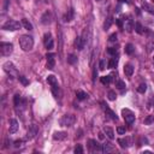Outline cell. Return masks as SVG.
<instances>
[{"label":"cell","instance_id":"obj_42","mask_svg":"<svg viewBox=\"0 0 154 154\" xmlns=\"http://www.w3.org/2000/svg\"><path fill=\"white\" fill-rule=\"evenodd\" d=\"M99 138H100V140H104V138H105V135L102 134V133H100V134H99Z\"/></svg>","mask_w":154,"mask_h":154},{"label":"cell","instance_id":"obj_19","mask_svg":"<svg viewBox=\"0 0 154 154\" xmlns=\"http://www.w3.org/2000/svg\"><path fill=\"white\" fill-rule=\"evenodd\" d=\"M114 147L111 142H105L104 145H102V152L104 153H110V152H113Z\"/></svg>","mask_w":154,"mask_h":154},{"label":"cell","instance_id":"obj_32","mask_svg":"<svg viewBox=\"0 0 154 154\" xmlns=\"http://www.w3.org/2000/svg\"><path fill=\"white\" fill-rule=\"evenodd\" d=\"M154 123V116H148V117H146L145 118V124L146 125H150V124H153Z\"/></svg>","mask_w":154,"mask_h":154},{"label":"cell","instance_id":"obj_40","mask_svg":"<svg viewBox=\"0 0 154 154\" xmlns=\"http://www.w3.org/2000/svg\"><path fill=\"white\" fill-rule=\"evenodd\" d=\"M99 68H100V70H105V68H106V61H105L104 59H101V60H100V63H99Z\"/></svg>","mask_w":154,"mask_h":154},{"label":"cell","instance_id":"obj_41","mask_svg":"<svg viewBox=\"0 0 154 154\" xmlns=\"http://www.w3.org/2000/svg\"><path fill=\"white\" fill-rule=\"evenodd\" d=\"M22 143H23V141H16V142H15V147L18 148V147L22 146Z\"/></svg>","mask_w":154,"mask_h":154},{"label":"cell","instance_id":"obj_44","mask_svg":"<svg viewBox=\"0 0 154 154\" xmlns=\"http://www.w3.org/2000/svg\"><path fill=\"white\" fill-rule=\"evenodd\" d=\"M96 1H101V0H96Z\"/></svg>","mask_w":154,"mask_h":154},{"label":"cell","instance_id":"obj_31","mask_svg":"<svg viewBox=\"0 0 154 154\" xmlns=\"http://www.w3.org/2000/svg\"><path fill=\"white\" fill-rule=\"evenodd\" d=\"M135 30H136L137 34H142L143 33V28H142V25H141V23H138V22L135 23Z\"/></svg>","mask_w":154,"mask_h":154},{"label":"cell","instance_id":"obj_10","mask_svg":"<svg viewBox=\"0 0 154 154\" xmlns=\"http://www.w3.org/2000/svg\"><path fill=\"white\" fill-rule=\"evenodd\" d=\"M45 46H46V48L48 51L53 49V47H54V41H53V38H52V36H51L49 33L45 35Z\"/></svg>","mask_w":154,"mask_h":154},{"label":"cell","instance_id":"obj_3","mask_svg":"<svg viewBox=\"0 0 154 154\" xmlns=\"http://www.w3.org/2000/svg\"><path fill=\"white\" fill-rule=\"evenodd\" d=\"M76 122V117L73 114H64L59 120V124L61 126H71Z\"/></svg>","mask_w":154,"mask_h":154},{"label":"cell","instance_id":"obj_30","mask_svg":"<svg viewBox=\"0 0 154 154\" xmlns=\"http://www.w3.org/2000/svg\"><path fill=\"white\" fill-rule=\"evenodd\" d=\"M146 91H147V84H146V83H141V84L138 86V88H137V92L141 93V94H145Z\"/></svg>","mask_w":154,"mask_h":154},{"label":"cell","instance_id":"obj_14","mask_svg":"<svg viewBox=\"0 0 154 154\" xmlns=\"http://www.w3.org/2000/svg\"><path fill=\"white\" fill-rule=\"evenodd\" d=\"M124 73L128 77H131L133 76V73H134V66L131 65L130 63H128V64H125V65H124Z\"/></svg>","mask_w":154,"mask_h":154},{"label":"cell","instance_id":"obj_12","mask_svg":"<svg viewBox=\"0 0 154 154\" xmlns=\"http://www.w3.org/2000/svg\"><path fill=\"white\" fill-rule=\"evenodd\" d=\"M68 137V133L66 131H56L53 134V140L56 141H63Z\"/></svg>","mask_w":154,"mask_h":154},{"label":"cell","instance_id":"obj_17","mask_svg":"<svg viewBox=\"0 0 154 154\" xmlns=\"http://www.w3.org/2000/svg\"><path fill=\"white\" fill-rule=\"evenodd\" d=\"M118 145L122 147V148H128L130 146V138H118Z\"/></svg>","mask_w":154,"mask_h":154},{"label":"cell","instance_id":"obj_4","mask_svg":"<svg viewBox=\"0 0 154 154\" xmlns=\"http://www.w3.org/2000/svg\"><path fill=\"white\" fill-rule=\"evenodd\" d=\"M0 52L4 57H9L14 52V45L11 42H1L0 43Z\"/></svg>","mask_w":154,"mask_h":154},{"label":"cell","instance_id":"obj_9","mask_svg":"<svg viewBox=\"0 0 154 154\" xmlns=\"http://www.w3.org/2000/svg\"><path fill=\"white\" fill-rule=\"evenodd\" d=\"M18 128H19V125H18L17 119H15V118L10 119V122H9V131H10V134H16L18 131Z\"/></svg>","mask_w":154,"mask_h":154},{"label":"cell","instance_id":"obj_34","mask_svg":"<svg viewBox=\"0 0 154 154\" xmlns=\"http://www.w3.org/2000/svg\"><path fill=\"white\" fill-rule=\"evenodd\" d=\"M116 87H117L118 89H124L125 88V83L122 80H117V81H116Z\"/></svg>","mask_w":154,"mask_h":154},{"label":"cell","instance_id":"obj_25","mask_svg":"<svg viewBox=\"0 0 154 154\" xmlns=\"http://www.w3.org/2000/svg\"><path fill=\"white\" fill-rule=\"evenodd\" d=\"M134 51H135V48H134V45H133V43H128V45L125 46V53H126V54H133Z\"/></svg>","mask_w":154,"mask_h":154},{"label":"cell","instance_id":"obj_43","mask_svg":"<svg viewBox=\"0 0 154 154\" xmlns=\"http://www.w3.org/2000/svg\"><path fill=\"white\" fill-rule=\"evenodd\" d=\"M122 3H126V4H129L130 3V0H120Z\"/></svg>","mask_w":154,"mask_h":154},{"label":"cell","instance_id":"obj_1","mask_svg":"<svg viewBox=\"0 0 154 154\" xmlns=\"http://www.w3.org/2000/svg\"><path fill=\"white\" fill-rule=\"evenodd\" d=\"M19 46L23 51H25V52H29V51L33 49L34 47V38L33 36L30 35H22L19 37Z\"/></svg>","mask_w":154,"mask_h":154},{"label":"cell","instance_id":"obj_13","mask_svg":"<svg viewBox=\"0 0 154 154\" xmlns=\"http://www.w3.org/2000/svg\"><path fill=\"white\" fill-rule=\"evenodd\" d=\"M104 110H105V113H106V116H107L108 118H111L112 120H117V119H118L117 114H116L111 108H108L107 105H104Z\"/></svg>","mask_w":154,"mask_h":154},{"label":"cell","instance_id":"obj_15","mask_svg":"<svg viewBox=\"0 0 154 154\" xmlns=\"http://www.w3.org/2000/svg\"><path fill=\"white\" fill-rule=\"evenodd\" d=\"M124 29L128 31V33H130L133 29H134V23H133V21L130 19V18H128V19H124Z\"/></svg>","mask_w":154,"mask_h":154},{"label":"cell","instance_id":"obj_7","mask_svg":"<svg viewBox=\"0 0 154 154\" xmlns=\"http://www.w3.org/2000/svg\"><path fill=\"white\" fill-rule=\"evenodd\" d=\"M37 133H38V128H37V125H35V124L29 125L28 131H27V138H28V140H33V138L37 135Z\"/></svg>","mask_w":154,"mask_h":154},{"label":"cell","instance_id":"obj_6","mask_svg":"<svg viewBox=\"0 0 154 154\" xmlns=\"http://www.w3.org/2000/svg\"><path fill=\"white\" fill-rule=\"evenodd\" d=\"M4 70L6 73H9L11 77H18V71L16 69V66L12 64L11 61H6L4 64Z\"/></svg>","mask_w":154,"mask_h":154},{"label":"cell","instance_id":"obj_5","mask_svg":"<svg viewBox=\"0 0 154 154\" xmlns=\"http://www.w3.org/2000/svg\"><path fill=\"white\" fill-rule=\"evenodd\" d=\"M122 116H123V118L125 120L126 124H133L135 122V114L133 111H130L129 108H123L122 110Z\"/></svg>","mask_w":154,"mask_h":154},{"label":"cell","instance_id":"obj_2","mask_svg":"<svg viewBox=\"0 0 154 154\" xmlns=\"http://www.w3.org/2000/svg\"><path fill=\"white\" fill-rule=\"evenodd\" d=\"M23 27L22 22H17L15 19H9L4 25H3V29L4 30H9V31H16V30H19L21 28Z\"/></svg>","mask_w":154,"mask_h":154},{"label":"cell","instance_id":"obj_20","mask_svg":"<svg viewBox=\"0 0 154 154\" xmlns=\"http://www.w3.org/2000/svg\"><path fill=\"white\" fill-rule=\"evenodd\" d=\"M47 82L51 84V87H58V86H59L57 78H56V77H54L53 75H49V76L47 77Z\"/></svg>","mask_w":154,"mask_h":154},{"label":"cell","instance_id":"obj_36","mask_svg":"<svg viewBox=\"0 0 154 154\" xmlns=\"http://www.w3.org/2000/svg\"><path fill=\"white\" fill-rule=\"evenodd\" d=\"M107 95H108V99H110L111 101H114V100H116V98H117V94H116V92H114V91H110Z\"/></svg>","mask_w":154,"mask_h":154},{"label":"cell","instance_id":"obj_28","mask_svg":"<svg viewBox=\"0 0 154 154\" xmlns=\"http://www.w3.org/2000/svg\"><path fill=\"white\" fill-rule=\"evenodd\" d=\"M76 95H77V99H78V100H86V99H88V94L84 93V92H82V91H78V92L76 93Z\"/></svg>","mask_w":154,"mask_h":154},{"label":"cell","instance_id":"obj_33","mask_svg":"<svg viewBox=\"0 0 154 154\" xmlns=\"http://www.w3.org/2000/svg\"><path fill=\"white\" fill-rule=\"evenodd\" d=\"M117 52H118V49L116 48V47H110V48L107 49V53H108V54H111V56H113V57H116Z\"/></svg>","mask_w":154,"mask_h":154},{"label":"cell","instance_id":"obj_11","mask_svg":"<svg viewBox=\"0 0 154 154\" xmlns=\"http://www.w3.org/2000/svg\"><path fill=\"white\" fill-rule=\"evenodd\" d=\"M51 22H52V14H51V11L43 12V15L41 16V23L43 25H48L51 24Z\"/></svg>","mask_w":154,"mask_h":154},{"label":"cell","instance_id":"obj_38","mask_svg":"<svg viewBox=\"0 0 154 154\" xmlns=\"http://www.w3.org/2000/svg\"><path fill=\"white\" fill-rule=\"evenodd\" d=\"M108 41H110V42H116V41H117V33L111 34L110 37H108Z\"/></svg>","mask_w":154,"mask_h":154},{"label":"cell","instance_id":"obj_35","mask_svg":"<svg viewBox=\"0 0 154 154\" xmlns=\"http://www.w3.org/2000/svg\"><path fill=\"white\" fill-rule=\"evenodd\" d=\"M117 133H118V135H124V134L126 133V128L123 126V125H119V126L117 128Z\"/></svg>","mask_w":154,"mask_h":154},{"label":"cell","instance_id":"obj_18","mask_svg":"<svg viewBox=\"0 0 154 154\" xmlns=\"http://www.w3.org/2000/svg\"><path fill=\"white\" fill-rule=\"evenodd\" d=\"M104 134H105L110 140H113V138H114V131H113L112 128H110V126H105V128H104Z\"/></svg>","mask_w":154,"mask_h":154},{"label":"cell","instance_id":"obj_22","mask_svg":"<svg viewBox=\"0 0 154 154\" xmlns=\"http://www.w3.org/2000/svg\"><path fill=\"white\" fill-rule=\"evenodd\" d=\"M117 65H118V59L116 57L111 58L110 61H108V68L110 69H114V68H117Z\"/></svg>","mask_w":154,"mask_h":154},{"label":"cell","instance_id":"obj_27","mask_svg":"<svg viewBox=\"0 0 154 154\" xmlns=\"http://www.w3.org/2000/svg\"><path fill=\"white\" fill-rule=\"evenodd\" d=\"M64 19H65L66 22H70V21H72V19H73V10H72V9H70V10L68 11V14L65 15Z\"/></svg>","mask_w":154,"mask_h":154},{"label":"cell","instance_id":"obj_26","mask_svg":"<svg viewBox=\"0 0 154 154\" xmlns=\"http://www.w3.org/2000/svg\"><path fill=\"white\" fill-rule=\"evenodd\" d=\"M100 81H101L102 84H110L111 81H112V77H111L110 75H108V76H102L101 78H100Z\"/></svg>","mask_w":154,"mask_h":154},{"label":"cell","instance_id":"obj_39","mask_svg":"<svg viewBox=\"0 0 154 154\" xmlns=\"http://www.w3.org/2000/svg\"><path fill=\"white\" fill-rule=\"evenodd\" d=\"M18 80L24 84V86H27V84H29V81H27V78H25L24 76H18Z\"/></svg>","mask_w":154,"mask_h":154},{"label":"cell","instance_id":"obj_23","mask_svg":"<svg viewBox=\"0 0 154 154\" xmlns=\"http://www.w3.org/2000/svg\"><path fill=\"white\" fill-rule=\"evenodd\" d=\"M22 24H23V27H24L25 29L33 30V24H31L27 18H23V19H22Z\"/></svg>","mask_w":154,"mask_h":154},{"label":"cell","instance_id":"obj_21","mask_svg":"<svg viewBox=\"0 0 154 154\" xmlns=\"http://www.w3.org/2000/svg\"><path fill=\"white\" fill-rule=\"evenodd\" d=\"M56 66V60H54V57H51V58H47V65L46 68L49 69V70H53Z\"/></svg>","mask_w":154,"mask_h":154},{"label":"cell","instance_id":"obj_16","mask_svg":"<svg viewBox=\"0 0 154 154\" xmlns=\"http://www.w3.org/2000/svg\"><path fill=\"white\" fill-rule=\"evenodd\" d=\"M75 47L78 49V51H82L84 48V42H83V38L82 36H77L76 40H75Z\"/></svg>","mask_w":154,"mask_h":154},{"label":"cell","instance_id":"obj_29","mask_svg":"<svg viewBox=\"0 0 154 154\" xmlns=\"http://www.w3.org/2000/svg\"><path fill=\"white\" fill-rule=\"evenodd\" d=\"M68 63L71 64V65H73V64L77 63V57L75 54H69L68 56Z\"/></svg>","mask_w":154,"mask_h":154},{"label":"cell","instance_id":"obj_45","mask_svg":"<svg viewBox=\"0 0 154 154\" xmlns=\"http://www.w3.org/2000/svg\"><path fill=\"white\" fill-rule=\"evenodd\" d=\"M153 59H154V56H153Z\"/></svg>","mask_w":154,"mask_h":154},{"label":"cell","instance_id":"obj_37","mask_svg":"<svg viewBox=\"0 0 154 154\" xmlns=\"http://www.w3.org/2000/svg\"><path fill=\"white\" fill-rule=\"evenodd\" d=\"M76 154H82L83 153V148H82V146L81 145H77L76 147H75V150H73Z\"/></svg>","mask_w":154,"mask_h":154},{"label":"cell","instance_id":"obj_8","mask_svg":"<svg viewBox=\"0 0 154 154\" xmlns=\"http://www.w3.org/2000/svg\"><path fill=\"white\" fill-rule=\"evenodd\" d=\"M88 147L92 152H102V145H99L95 140H88Z\"/></svg>","mask_w":154,"mask_h":154},{"label":"cell","instance_id":"obj_24","mask_svg":"<svg viewBox=\"0 0 154 154\" xmlns=\"http://www.w3.org/2000/svg\"><path fill=\"white\" fill-rule=\"evenodd\" d=\"M112 23H113V19H112V17H108V18L105 21V23H104V30H108V29L111 28Z\"/></svg>","mask_w":154,"mask_h":154}]
</instances>
